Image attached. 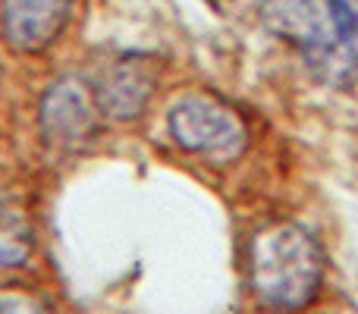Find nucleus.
I'll use <instances>...</instances> for the list:
<instances>
[{"instance_id": "7ed1b4c3", "label": "nucleus", "mask_w": 358, "mask_h": 314, "mask_svg": "<svg viewBox=\"0 0 358 314\" xmlns=\"http://www.w3.org/2000/svg\"><path fill=\"white\" fill-rule=\"evenodd\" d=\"M170 136L182 151L208 157L214 164L239 157L245 151V126L223 101L208 94L182 98L170 110Z\"/></svg>"}, {"instance_id": "423d86ee", "label": "nucleus", "mask_w": 358, "mask_h": 314, "mask_svg": "<svg viewBox=\"0 0 358 314\" xmlns=\"http://www.w3.org/2000/svg\"><path fill=\"white\" fill-rule=\"evenodd\" d=\"M151 88H155V79L148 69L138 63H120L117 69H110L104 88H101V104L117 120H132L148 104Z\"/></svg>"}, {"instance_id": "f257e3e1", "label": "nucleus", "mask_w": 358, "mask_h": 314, "mask_svg": "<svg viewBox=\"0 0 358 314\" xmlns=\"http://www.w3.org/2000/svg\"><path fill=\"white\" fill-rule=\"evenodd\" d=\"M261 19L330 79L358 73V0H261Z\"/></svg>"}, {"instance_id": "39448f33", "label": "nucleus", "mask_w": 358, "mask_h": 314, "mask_svg": "<svg viewBox=\"0 0 358 314\" xmlns=\"http://www.w3.org/2000/svg\"><path fill=\"white\" fill-rule=\"evenodd\" d=\"M76 0H3V35L22 54L50 48L66 29Z\"/></svg>"}, {"instance_id": "f03ea898", "label": "nucleus", "mask_w": 358, "mask_h": 314, "mask_svg": "<svg viewBox=\"0 0 358 314\" xmlns=\"http://www.w3.org/2000/svg\"><path fill=\"white\" fill-rule=\"evenodd\" d=\"M324 280V255L317 239L296 223L267 227L252 245V286L264 305L299 311L315 302Z\"/></svg>"}, {"instance_id": "6e6552de", "label": "nucleus", "mask_w": 358, "mask_h": 314, "mask_svg": "<svg viewBox=\"0 0 358 314\" xmlns=\"http://www.w3.org/2000/svg\"><path fill=\"white\" fill-rule=\"evenodd\" d=\"M0 314H48L44 302L25 290L0 286Z\"/></svg>"}, {"instance_id": "20e7f679", "label": "nucleus", "mask_w": 358, "mask_h": 314, "mask_svg": "<svg viewBox=\"0 0 358 314\" xmlns=\"http://www.w3.org/2000/svg\"><path fill=\"white\" fill-rule=\"evenodd\" d=\"M41 129L50 148H82L94 132V104L88 88L79 79L66 76L48 92L41 104Z\"/></svg>"}, {"instance_id": "0eeeda50", "label": "nucleus", "mask_w": 358, "mask_h": 314, "mask_svg": "<svg viewBox=\"0 0 358 314\" xmlns=\"http://www.w3.org/2000/svg\"><path fill=\"white\" fill-rule=\"evenodd\" d=\"M31 255V227L25 214L0 201V264H22Z\"/></svg>"}]
</instances>
